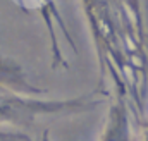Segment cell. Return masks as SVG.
<instances>
[{
    "mask_svg": "<svg viewBox=\"0 0 148 141\" xmlns=\"http://www.w3.org/2000/svg\"><path fill=\"white\" fill-rule=\"evenodd\" d=\"M41 141H48V134H45V138H43Z\"/></svg>",
    "mask_w": 148,
    "mask_h": 141,
    "instance_id": "2",
    "label": "cell"
},
{
    "mask_svg": "<svg viewBox=\"0 0 148 141\" xmlns=\"http://www.w3.org/2000/svg\"><path fill=\"white\" fill-rule=\"evenodd\" d=\"M100 141H136L127 103L119 93L110 97V105L105 117Z\"/></svg>",
    "mask_w": 148,
    "mask_h": 141,
    "instance_id": "1",
    "label": "cell"
}]
</instances>
